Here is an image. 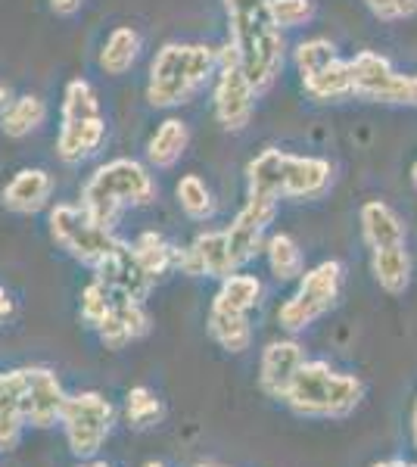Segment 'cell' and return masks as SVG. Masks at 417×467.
<instances>
[{
  "instance_id": "28",
  "label": "cell",
  "mask_w": 417,
  "mask_h": 467,
  "mask_svg": "<svg viewBox=\"0 0 417 467\" xmlns=\"http://www.w3.org/2000/svg\"><path fill=\"white\" fill-rule=\"evenodd\" d=\"M22 414L16 399V378L13 371L0 374V451H10L19 446L22 436Z\"/></svg>"
},
{
  "instance_id": "13",
  "label": "cell",
  "mask_w": 417,
  "mask_h": 467,
  "mask_svg": "<svg viewBox=\"0 0 417 467\" xmlns=\"http://www.w3.org/2000/svg\"><path fill=\"white\" fill-rule=\"evenodd\" d=\"M94 277L112 293V296L134 299V303H143V299L150 296V287H153V281H150V275L141 268L131 244H125V240H116V244L109 246V253L94 265Z\"/></svg>"
},
{
  "instance_id": "30",
  "label": "cell",
  "mask_w": 417,
  "mask_h": 467,
  "mask_svg": "<svg viewBox=\"0 0 417 467\" xmlns=\"http://www.w3.org/2000/svg\"><path fill=\"white\" fill-rule=\"evenodd\" d=\"M125 418L134 427H153L162 418V402L150 387H131L125 396Z\"/></svg>"
},
{
  "instance_id": "16",
  "label": "cell",
  "mask_w": 417,
  "mask_h": 467,
  "mask_svg": "<svg viewBox=\"0 0 417 467\" xmlns=\"http://www.w3.org/2000/svg\"><path fill=\"white\" fill-rule=\"evenodd\" d=\"M150 330V315L143 303H134V299H112V308L106 312V318L97 324V334L106 349H125L128 343L141 340Z\"/></svg>"
},
{
  "instance_id": "26",
  "label": "cell",
  "mask_w": 417,
  "mask_h": 467,
  "mask_svg": "<svg viewBox=\"0 0 417 467\" xmlns=\"http://www.w3.org/2000/svg\"><path fill=\"white\" fill-rule=\"evenodd\" d=\"M212 303L231 308V312L249 315L262 303V281L255 275H240V271H234V275L222 277V287H218Z\"/></svg>"
},
{
  "instance_id": "22",
  "label": "cell",
  "mask_w": 417,
  "mask_h": 467,
  "mask_svg": "<svg viewBox=\"0 0 417 467\" xmlns=\"http://www.w3.org/2000/svg\"><path fill=\"white\" fill-rule=\"evenodd\" d=\"M44 122H47V103L35 94H26V97H13L10 107L0 112V131L6 138L19 140V138H28L32 131H37Z\"/></svg>"
},
{
  "instance_id": "8",
  "label": "cell",
  "mask_w": 417,
  "mask_h": 467,
  "mask_svg": "<svg viewBox=\"0 0 417 467\" xmlns=\"http://www.w3.org/2000/svg\"><path fill=\"white\" fill-rule=\"evenodd\" d=\"M59 424H63L66 440H69V449L75 455L94 458L103 449V442L109 440L112 424H116V409H112L109 399L88 389V393L66 396Z\"/></svg>"
},
{
  "instance_id": "33",
  "label": "cell",
  "mask_w": 417,
  "mask_h": 467,
  "mask_svg": "<svg viewBox=\"0 0 417 467\" xmlns=\"http://www.w3.org/2000/svg\"><path fill=\"white\" fill-rule=\"evenodd\" d=\"M112 299L116 296H112V293L94 277V281L81 290V318H85L90 327H97V324L106 318V312L112 308Z\"/></svg>"
},
{
  "instance_id": "42",
  "label": "cell",
  "mask_w": 417,
  "mask_h": 467,
  "mask_svg": "<svg viewBox=\"0 0 417 467\" xmlns=\"http://www.w3.org/2000/svg\"><path fill=\"white\" fill-rule=\"evenodd\" d=\"M143 467H169V464H165V462H147Z\"/></svg>"
},
{
  "instance_id": "11",
  "label": "cell",
  "mask_w": 417,
  "mask_h": 467,
  "mask_svg": "<svg viewBox=\"0 0 417 467\" xmlns=\"http://www.w3.org/2000/svg\"><path fill=\"white\" fill-rule=\"evenodd\" d=\"M16 399L22 424L32 427H53L59 424V414L66 405V389L50 368H16Z\"/></svg>"
},
{
  "instance_id": "1",
  "label": "cell",
  "mask_w": 417,
  "mask_h": 467,
  "mask_svg": "<svg viewBox=\"0 0 417 467\" xmlns=\"http://www.w3.org/2000/svg\"><path fill=\"white\" fill-rule=\"evenodd\" d=\"M231 41L227 47L237 57L246 81L255 94L275 88L284 72V32L275 26L268 0H222Z\"/></svg>"
},
{
  "instance_id": "40",
  "label": "cell",
  "mask_w": 417,
  "mask_h": 467,
  "mask_svg": "<svg viewBox=\"0 0 417 467\" xmlns=\"http://www.w3.org/2000/svg\"><path fill=\"white\" fill-rule=\"evenodd\" d=\"M412 184H414V191H417V160H414V165H412Z\"/></svg>"
},
{
  "instance_id": "4",
  "label": "cell",
  "mask_w": 417,
  "mask_h": 467,
  "mask_svg": "<svg viewBox=\"0 0 417 467\" xmlns=\"http://www.w3.org/2000/svg\"><path fill=\"white\" fill-rule=\"evenodd\" d=\"M218 50L206 44H165L150 63L147 103L156 109H174L215 78Z\"/></svg>"
},
{
  "instance_id": "34",
  "label": "cell",
  "mask_w": 417,
  "mask_h": 467,
  "mask_svg": "<svg viewBox=\"0 0 417 467\" xmlns=\"http://www.w3.org/2000/svg\"><path fill=\"white\" fill-rule=\"evenodd\" d=\"M365 6L381 22H405L417 16V0H365Z\"/></svg>"
},
{
  "instance_id": "31",
  "label": "cell",
  "mask_w": 417,
  "mask_h": 467,
  "mask_svg": "<svg viewBox=\"0 0 417 467\" xmlns=\"http://www.w3.org/2000/svg\"><path fill=\"white\" fill-rule=\"evenodd\" d=\"M337 57H339L337 47H333V41H328V37H308V41L296 44L293 50V63L299 75H312Z\"/></svg>"
},
{
  "instance_id": "27",
  "label": "cell",
  "mask_w": 417,
  "mask_h": 467,
  "mask_svg": "<svg viewBox=\"0 0 417 467\" xmlns=\"http://www.w3.org/2000/svg\"><path fill=\"white\" fill-rule=\"evenodd\" d=\"M131 250H134V255H138L141 268L150 275V281L156 284L165 271L174 268V250H178V246H172L159 231H143L141 237L131 244Z\"/></svg>"
},
{
  "instance_id": "7",
  "label": "cell",
  "mask_w": 417,
  "mask_h": 467,
  "mask_svg": "<svg viewBox=\"0 0 417 467\" xmlns=\"http://www.w3.org/2000/svg\"><path fill=\"white\" fill-rule=\"evenodd\" d=\"M343 277L346 271L337 259H328L312 271H302L299 287L284 306L277 308V324L287 334H302L306 327H312L318 318L330 312L337 306L339 293H343Z\"/></svg>"
},
{
  "instance_id": "38",
  "label": "cell",
  "mask_w": 417,
  "mask_h": 467,
  "mask_svg": "<svg viewBox=\"0 0 417 467\" xmlns=\"http://www.w3.org/2000/svg\"><path fill=\"white\" fill-rule=\"evenodd\" d=\"M10 100H13V90H10V85H4V81H0V112H4L6 107H10Z\"/></svg>"
},
{
  "instance_id": "23",
  "label": "cell",
  "mask_w": 417,
  "mask_h": 467,
  "mask_svg": "<svg viewBox=\"0 0 417 467\" xmlns=\"http://www.w3.org/2000/svg\"><path fill=\"white\" fill-rule=\"evenodd\" d=\"M302 88L315 100H339V97L352 94V72H349V59L337 57L328 66H321L312 75H302Z\"/></svg>"
},
{
  "instance_id": "3",
  "label": "cell",
  "mask_w": 417,
  "mask_h": 467,
  "mask_svg": "<svg viewBox=\"0 0 417 467\" xmlns=\"http://www.w3.org/2000/svg\"><path fill=\"white\" fill-rule=\"evenodd\" d=\"M365 399V383L355 374H343L324 358L302 361L299 371L284 393L280 402H287L296 418L308 420H339L349 418Z\"/></svg>"
},
{
  "instance_id": "18",
  "label": "cell",
  "mask_w": 417,
  "mask_h": 467,
  "mask_svg": "<svg viewBox=\"0 0 417 467\" xmlns=\"http://www.w3.org/2000/svg\"><path fill=\"white\" fill-rule=\"evenodd\" d=\"M361 222V237L370 250H386V246H401L408 237L405 222L392 206H386L381 200H368L359 213Z\"/></svg>"
},
{
  "instance_id": "37",
  "label": "cell",
  "mask_w": 417,
  "mask_h": 467,
  "mask_svg": "<svg viewBox=\"0 0 417 467\" xmlns=\"http://www.w3.org/2000/svg\"><path fill=\"white\" fill-rule=\"evenodd\" d=\"M370 467H417L414 462H405V458H386V462H374Z\"/></svg>"
},
{
  "instance_id": "6",
  "label": "cell",
  "mask_w": 417,
  "mask_h": 467,
  "mask_svg": "<svg viewBox=\"0 0 417 467\" xmlns=\"http://www.w3.org/2000/svg\"><path fill=\"white\" fill-rule=\"evenodd\" d=\"M106 140V119L100 112V100L90 81L75 78L66 85L63 94V125L57 138V156L66 165H78L94 156Z\"/></svg>"
},
{
  "instance_id": "24",
  "label": "cell",
  "mask_w": 417,
  "mask_h": 467,
  "mask_svg": "<svg viewBox=\"0 0 417 467\" xmlns=\"http://www.w3.org/2000/svg\"><path fill=\"white\" fill-rule=\"evenodd\" d=\"M141 57V35L131 26L112 28L100 50V69L106 75H125Z\"/></svg>"
},
{
  "instance_id": "41",
  "label": "cell",
  "mask_w": 417,
  "mask_h": 467,
  "mask_svg": "<svg viewBox=\"0 0 417 467\" xmlns=\"http://www.w3.org/2000/svg\"><path fill=\"white\" fill-rule=\"evenodd\" d=\"M78 467H109L106 462H88V464H78Z\"/></svg>"
},
{
  "instance_id": "35",
  "label": "cell",
  "mask_w": 417,
  "mask_h": 467,
  "mask_svg": "<svg viewBox=\"0 0 417 467\" xmlns=\"http://www.w3.org/2000/svg\"><path fill=\"white\" fill-rule=\"evenodd\" d=\"M81 4H85V0H50V10L57 13V16H75V13L81 10Z\"/></svg>"
},
{
  "instance_id": "36",
  "label": "cell",
  "mask_w": 417,
  "mask_h": 467,
  "mask_svg": "<svg viewBox=\"0 0 417 467\" xmlns=\"http://www.w3.org/2000/svg\"><path fill=\"white\" fill-rule=\"evenodd\" d=\"M10 315H13V299H10V293L0 287V321L10 318Z\"/></svg>"
},
{
  "instance_id": "25",
  "label": "cell",
  "mask_w": 417,
  "mask_h": 467,
  "mask_svg": "<svg viewBox=\"0 0 417 467\" xmlns=\"http://www.w3.org/2000/svg\"><path fill=\"white\" fill-rule=\"evenodd\" d=\"M265 255H268L271 275H275L280 284L299 281L302 271H306V259H302L299 244H296L290 234H284V231L271 234V237L265 240Z\"/></svg>"
},
{
  "instance_id": "19",
  "label": "cell",
  "mask_w": 417,
  "mask_h": 467,
  "mask_svg": "<svg viewBox=\"0 0 417 467\" xmlns=\"http://www.w3.org/2000/svg\"><path fill=\"white\" fill-rule=\"evenodd\" d=\"M370 275L381 284L383 293L390 296H401L412 287V255H408L405 244L386 246V250H370Z\"/></svg>"
},
{
  "instance_id": "29",
  "label": "cell",
  "mask_w": 417,
  "mask_h": 467,
  "mask_svg": "<svg viewBox=\"0 0 417 467\" xmlns=\"http://www.w3.org/2000/svg\"><path fill=\"white\" fill-rule=\"evenodd\" d=\"M174 197H178L181 209L193 222H206L215 213V197H212V187L200 175H184L174 187Z\"/></svg>"
},
{
  "instance_id": "2",
  "label": "cell",
  "mask_w": 417,
  "mask_h": 467,
  "mask_svg": "<svg viewBox=\"0 0 417 467\" xmlns=\"http://www.w3.org/2000/svg\"><path fill=\"white\" fill-rule=\"evenodd\" d=\"M333 165L321 156H296L265 147L246 165V197L259 200H318L330 191Z\"/></svg>"
},
{
  "instance_id": "20",
  "label": "cell",
  "mask_w": 417,
  "mask_h": 467,
  "mask_svg": "<svg viewBox=\"0 0 417 467\" xmlns=\"http://www.w3.org/2000/svg\"><path fill=\"white\" fill-rule=\"evenodd\" d=\"M191 147V128L181 119H165L147 140V160L153 169H172Z\"/></svg>"
},
{
  "instance_id": "10",
  "label": "cell",
  "mask_w": 417,
  "mask_h": 467,
  "mask_svg": "<svg viewBox=\"0 0 417 467\" xmlns=\"http://www.w3.org/2000/svg\"><path fill=\"white\" fill-rule=\"evenodd\" d=\"M215 119L224 131H244V128L253 122L255 112V90L246 81L244 69L237 66V57H234L231 47L218 50V69H215Z\"/></svg>"
},
{
  "instance_id": "5",
  "label": "cell",
  "mask_w": 417,
  "mask_h": 467,
  "mask_svg": "<svg viewBox=\"0 0 417 467\" xmlns=\"http://www.w3.org/2000/svg\"><path fill=\"white\" fill-rule=\"evenodd\" d=\"M156 200V181L138 160H112L88 178L81 209L100 228L112 231L128 206H150Z\"/></svg>"
},
{
  "instance_id": "21",
  "label": "cell",
  "mask_w": 417,
  "mask_h": 467,
  "mask_svg": "<svg viewBox=\"0 0 417 467\" xmlns=\"http://www.w3.org/2000/svg\"><path fill=\"white\" fill-rule=\"evenodd\" d=\"M206 327H209V337L222 346L224 352H246L249 343H253V324H249V315L244 312H231V308L212 303Z\"/></svg>"
},
{
  "instance_id": "32",
  "label": "cell",
  "mask_w": 417,
  "mask_h": 467,
  "mask_svg": "<svg viewBox=\"0 0 417 467\" xmlns=\"http://www.w3.org/2000/svg\"><path fill=\"white\" fill-rule=\"evenodd\" d=\"M268 10L275 26L284 32V28L308 26L315 19V0H268Z\"/></svg>"
},
{
  "instance_id": "15",
  "label": "cell",
  "mask_w": 417,
  "mask_h": 467,
  "mask_svg": "<svg viewBox=\"0 0 417 467\" xmlns=\"http://www.w3.org/2000/svg\"><path fill=\"white\" fill-rule=\"evenodd\" d=\"M306 361V349L296 340H271L262 349L259 358V389L268 399H284L290 389V383L299 371V365Z\"/></svg>"
},
{
  "instance_id": "17",
  "label": "cell",
  "mask_w": 417,
  "mask_h": 467,
  "mask_svg": "<svg viewBox=\"0 0 417 467\" xmlns=\"http://www.w3.org/2000/svg\"><path fill=\"white\" fill-rule=\"evenodd\" d=\"M53 193V178L44 169H22L10 178V184L4 187L0 200L10 213L16 215H35L47 206Z\"/></svg>"
},
{
  "instance_id": "9",
  "label": "cell",
  "mask_w": 417,
  "mask_h": 467,
  "mask_svg": "<svg viewBox=\"0 0 417 467\" xmlns=\"http://www.w3.org/2000/svg\"><path fill=\"white\" fill-rule=\"evenodd\" d=\"M50 237L57 240L72 259L85 262L90 268H94L97 262L109 253V246L116 244L112 231L100 228L85 209L72 206V202H59V206L50 209Z\"/></svg>"
},
{
  "instance_id": "14",
  "label": "cell",
  "mask_w": 417,
  "mask_h": 467,
  "mask_svg": "<svg viewBox=\"0 0 417 467\" xmlns=\"http://www.w3.org/2000/svg\"><path fill=\"white\" fill-rule=\"evenodd\" d=\"M174 268L187 277H218V281L237 271L231 262V253H227L224 231L196 234L191 246L174 250Z\"/></svg>"
},
{
  "instance_id": "43",
  "label": "cell",
  "mask_w": 417,
  "mask_h": 467,
  "mask_svg": "<svg viewBox=\"0 0 417 467\" xmlns=\"http://www.w3.org/2000/svg\"><path fill=\"white\" fill-rule=\"evenodd\" d=\"M196 467H222V464H215V462H200Z\"/></svg>"
},
{
  "instance_id": "39",
  "label": "cell",
  "mask_w": 417,
  "mask_h": 467,
  "mask_svg": "<svg viewBox=\"0 0 417 467\" xmlns=\"http://www.w3.org/2000/svg\"><path fill=\"white\" fill-rule=\"evenodd\" d=\"M412 433H414V449H417V402H414V414H412Z\"/></svg>"
},
{
  "instance_id": "12",
  "label": "cell",
  "mask_w": 417,
  "mask_h": 467,
  "mask_svg": "<svg viewBox=\"0 0 417 467\" xmlns=\"http://www.w3.org/2000/svg\"><path fill=\"white\" fill-rule=\"evenodd\" d=\"M277 215V202L275 200H259V197H246V206L234 215L231 228H224L227 237V253H231L234 268H244L265 250V231L275 222Z\"/></svg>"
}]
</instances>
